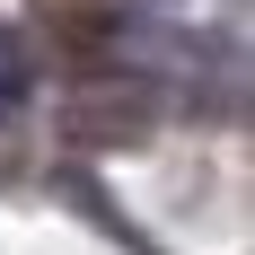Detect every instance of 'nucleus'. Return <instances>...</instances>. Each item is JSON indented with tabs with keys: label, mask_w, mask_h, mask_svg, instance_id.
Wrapping results in <instances>:
<instances>
[{
	"label": "nucleus",
	"mask_w": 255,
	"mask_h": 255,
	"mask_svg": "<svg viewBox=\"0 0 255 255\" xmlns=\"http://www.w3.org/2000/svg\"><path fill=\"white\" fill-rule=\"evenodd\" d=\"M35 18L62 35V44H97L115 26V0H35Z\"/></svg>",
	"instance_id": "nucleus-1"
}]
</instances>
